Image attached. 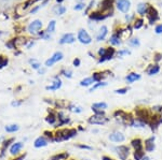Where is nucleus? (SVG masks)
<instances>
[{
    "instance_id": "36",
    "label": "nucleus",
    "mask_w": 162,
    "mask_h": 160,
    "mask_svg": "<svg viewBox=\"0 0 162 160\" xmlns=\"http://www.w3.org/2000/svg\"><path fill=\"white\" fill-rule=\"evenodd\" d=\"M131 127H134V128H137V129H144V128H146V127H147V125H146L144 121H142V120H139V119H137V118H135Z\"/></svg>"
},
{
    "instance_id": "37",
    "label": "nucleus",
    "mask_w": 162,
    "mask_h": 160,
    "mask_svg": "<svg viewBox=\"0 0 162 160\" xmlns=\"http://www.w3.org/2000/svg\"><path fill=\"white\" fill-rule=\"evenodd\" d=\"M14 141V139H8V140L3 141L2 143V147H1V157H3L4 156V153H6V148H8L10 146V143L11 142H13Z\"/></svg>"
},
{
    "instance_id": "20",
    "label": "nucleus",
    "mask_w": 162,
    "mask_h": 160,
    "mask_svg": "<svg viewBox=\"0 0 162 160\" xmlns=\"http://www.w3.org/2000/svg\"><path fill=\"white\" fill-rule=\"evenodd\" d=\"M49 144V141L44 135H41V137H38L37 139L34 142V146L36 148H41V147H46V145Z\"/></svg>"
},
{
    "instance_id": "29",
    "label": "nucleus",
    "mask_w": 162,
    "mask_h": 160,
    "mask_svg": "<svg viewBox=\"0 0 162 160\" xmlns=\"http://www.w3.org/2000/svg\"><path fill=\"white\" fill-rule=\"evenodd\" d=\"M105 72L106 71H103V72H94L92 75V79L94 80V82L95 83H97V82H102V81L104 80V77L106 76V74H105Z\"/></svg>"
},
{
    "instance_id": "24",
    "label": "nucleus",
    "mask_w": 162,
    "mask_h": 160,
    "mask_svg": "<svg viewBox=\"0 0 162 160\" xmlns=\"http://www.w3.org/2000/svg\"><path fill=\"white\" fill-rule=\"evenodd\" d=\"M141 79H142L141 74L136 73V72H130V73L125 76V82H127V84H132L134 83V82H136V81H139Z\"/></svg>"
},
{
    "instance_id": "57",
    "label": "nucleus",
    "mask_w": 162,
    "mask_h": 160,
    "mask_svg": "<svg viewBox=\"0 0 162 160\" xmlns=\"http://www.w3.org/2000/svg\"><path fill=\"white\" fill-rule=\"evenodd\" d=\"M38 73L40 75L44 74V73H46V69H39V70H38Z\"/></svg>"
},
{
    "instance_id": "63",
    "label": "nucleus",
    "mask_w": 162,
    "mask_h": 160,
    "mask_svg": "<svg viewBox=\"0 0 162 160\" xmlns=\"http://www.w3.org/2000/svg\"><path fill=\"white\" fill-rule=\"evenodd\" d=\"M143 160H151L150 157H148V156H145L144 158H143Z\"/></svg>"
},
{
    "instance_id": "17",
    "label": "nucleus",
    "mask_w": 162,
    "mask_h": 160,
    "mask_svg": "<svg viewBox=\"0 0 162 160\" xmlns=\"http://www.w3.org/2000/svg\"><path fill=\"white\" fill-rule=\"evenodd\" d=\"M41 27H42V22H41L40 20H36L29 24L27 29H28V31L30 32V33L35 34V33H38V31L41 29Z\"/></svg>"
},
{
    "instance_id": "43",
    "label": "nucleus",
    "mask_w": 162,
    "mask_h": 160,
    "mask_svg": "<svg viewBox=\"0 0 162 160\" xmlns=\"http://www.w3.org/2000/svg\"><path fill=\"white\" fill-rule=\"evenodd\" d=\"M143 25H144V20H143V18H136V20H134L133 27L135 29H139V28H142Z\"/></svg>"
},
{
    "instance_id": "31",
    "label": "nucleus",
    "mask_w": 162,
    "mask_h": 160,
    "mask_svg": "<svg viewBox=\"0 0 162 160\" xmlns=\"http://www.w3.org/2000/svg\"><path fill=\"white\" fill-rule=\"evenodd\" d=\"M94 83H95V82H94V80L92 79V76H89L80 81V86H82V87H90V86H92Z\"/></svg>"
},
{
    "instance_id": "39",
    "label": "nucleus",
    "mask_w": 162,
    "mask_h": 160,
    "mask_svg": "<svg viewBox=\"0 0 162 160\" xmlns=\"http://www.w3.org/2000/svg\"><path fill=\"white\" fill-rule=\"evenodd\" d=\"M6 131L9 132V133H13V132L18 131V129H20V127H18V125H16V124H12V125H8V126H6Z\"/></svg>"
},
{
    "instance_id": "44",
    "label": "nucleus",
    "mask_w": 162,
    "mask_h": 160,
    "mask_svg": "<svg viewBox=\"0 0 162 160\" xmlns=\"http://www.w3.org/2000/svg\"><path fill=\"white\" fill-rule=\"evenodd\" d=\"M131 54V51L127 49H120V51L117 52V56L118 57H123V56H127V55H130Z\"/></svg>"
},
{
    "instance_id": "64",
    "label": "nucleus",
    "mask_w": 162,
    "mask_h": 160,
    "mask_svg": "<svg viewBox=\"0 0 162 160\" xmlns=\"http://www.w3.org/2000/svg\"><path fill=\"white\" fill-rule=\"evenodd\" d=\"M56 1H57V2H58V3H61V2H63L64 0H56Z\"/></svg>"
},
{
    "instance_id": "30",
    "label": "nucleus",
    "mask_w": 162,
    "mask_h": 160,
    "mask_svg": "<svg viewBox=\"0 0 162 160\" xmlns=\"http://www.w3.org/2000/svg\"><path fill=\"white\" fill-rule=\"evenodd\" d=\"M145 153H146L145 149H143V151H133V153H132L133 160H143V158L146 156Z\"/></svg>"
},
{
    "instance_id": "16",
    "label": "nucleus",
    "mask_w": 162,
    "mask_h": 160,
    "mask_svg": "<svg viewBox=\"0 0 162 160\" xmlns=\"http://www.w3.org/2000/svg\"><path fill=\"white\" fill-rule=\"evenodd\" d=\"M70 123V118L67 116L64 112H58L57 113V124L55 125V127H62L66 126Z\"/></svg>"
},
{
    "instance_id": "6",
    "label": "nucleus",
    "mask_w": 162,
    "mask_h": 160,
    "mask_svg": "<svg viewBox=\"0 0 162 160\" xmlns=\"http://www.w3.org/2000/svg\"><path fill=\"white\" fill-rule=\"evenodd\" d=\"M113 2L115 0H103L101 3H99V9H101V13L102 14L106 15V16H111L113 14Z\"/></svg>"
},
{
    "instance_id": "35",
    "label": "nucleus",
    "mask_w": 162,
    "mask_h": 160,
    "mask_svg": "<svg viewBox=\"0 0 162 160\" xmlns=\"http://www.w3.org/2000/svg\"><path fill=\"white\" fill-rule=\"evenodd\" d=\"M106 17L107 16L104 14H102L101 12H93L92 14L90 15V18L93 20H105Z\"/></svg>"
},
{
    "instance_id": "12",
    "label": "nucleus",
    "mask_w": 162,
    "mask_h": 160,
    "mask_svg": "<svg viewBox=\"0 0 162 160\" xmlns=\"http://www.w3.org/2000/svg\"><path fill=\"white\" fill-rule=\"evenodd\" d=\"M63 57H64V55L62 52H55L54 54H53L49 59L46 60L44 65H46V67H48V68H49V67H52L54 63L61 61V60L63 59Z\"/></svg>"
},
{
    "instance_id": "58",
    "label": "nucleus",
    "mask_w": 162,
    "mask_h": 160,
    "mask_svg": "<svg viewBox=\"0 0 162 160\" xmlns=\"http://www.w3.org/2000/svg\"><path fill=\"white\" fill-rule=\"evenodd\" d=\"M39 9H40V7H36L35 9H32V12H30V13H32V14H34V13H36V12H37L38 10H39Z\"/></svg>"
},
{
    "instance_id": "3",
    "label": "nucleus",
    "mask_w": 162,
    "mask_h": 160,
    "mask_svg": "<svg viewBox=\"0 0 162 160\" xmlns=\"http://www.w3.org/2000/svg\"><path fill=\"white\" fill-rule=\"evenodd\" d=\"M133 114L135 118L144 121L148 126V123L150 121V118L152 116V112L149 108H146V106H136L133 111Z\"/></svg>"
},
{
    "instance_id": "52",
    "label": "nucleus",
    "mask_w": 162,
    "mask_h": 160,
    "mask_svg": "<svg viewBox=\"0 0 162 160\" xmlns=\"http://www.w3.org/2000/svg\"><path fill=\"white\" fill-rule=\"evenodd\" d=\"M105 52H106V47H101V49H99V52H97V54H99V57H102V56L105 54Z\"/></svg>"
},
{
    "instance_id": "19",
    "label": "nucleus",
    "mask_w": 162,
    "mask_h": 160,
    "mask_svg": "<svg viewBox=\"0 0 162 160\" xmlns=\"http://www.w3.org/2000/svg\"><path fill=\"white\" fill-rule=\"evenodd\" d=\"M62 84H63V82L61 81V79L56 75V76H54V80H53L52 84L49 86H46V90H51V92H54V90H57V89H60L62 87Z\"/></svg>"
},
{
    "instance_id": "4",
    "label": "nucleus",
    "mask_w": 162,
    "mask_h": 160,
    "mask_svg": "<svg viewBox=\"0 0 162 160\" xmlns=\"http://www.w3.org/2000/svg\"><path fill=\"white\" fill-rule=\"evenodd\" d=\"M113 151L116 153L119 160H129L131 156V147L125 144H120L113 147Z\"/></svg>"
},
{
    "instance_id": "15",
    "label": "nucleus",
    "mask_w": 162,
    "mask_h": 160,
    "mask_svg": "<svg viewBox=\"0 0 162 160\" xmlns=\"http://www.w3.org/2000/svg\"><path fill=\"white\" fill-rule=\"evenodd\" d=\"M147 17L148 20H149V24H153L156 20H159V14H158V11L156 10V8H153L152 6L148 7V11H147Z\"/></svg>"
},
{
    "instance_id": "32",
    "label": "nucleus",
    "mask_w": 162,
    "mask_h": 160,
    "mask_svg": "<svg viewBox=\"0 0 162 160\" xmlns=\"http://www.w3.org/2000/svg\"><path fill=\"white\" fill-rule=\"evenodd\" d=\"M148 7H149V4H147V3H143V2L139 3L138 6H137V12H138L142 16H144L145 14H147Z\"/></svg>"
},
{
    "instance_id": "42",
    "label": "nucleus",
    "mask_w": 162,
    "mask_h": 160,
    "mask_svg": "<svg viewBox=\"0 0 162 160\" xmlns=\"http://www.w3.org/2000/svg\"><path fill=\"white\" fill-rule=\"evenodd\" d=\"M127 43H129V45H130V46H133V47H137V46L141 45V42H139V40L137 39V38H133V39H129Z\"/></svg>"
},
{
    "instance_id": "45",
    "label": "nucleus",
    "mask_w": 162,
    "mask_h": 160,
    "mask_svg": "<svg viewBox=\"0 0 162 160\" xmlns=\"http://www.w3.org/2000/svg\"><path fill=\"white\" fill-rule=\"evenodd\" d=\"M29 63H32V69H36V70H39L41 68V63H38L36 59H30L29 60Z\"/></svg>"
},
{
    "instance_id": "53",
    "label": "nucleus",
    "mask_w": 162,
    "mask_h": 160,
    "mask_svg": "<svg viewBox=\"0 0 162 160\" xmlns=\"http://www.w3.org/2000/svg\"><path fill=\"white\" fill-rule=\"evenodd\" d=\"M84 8V3H78V4H76L75 7H74V9L75 10H81V9Z\"/></svg>"
},
{
    "instance_id": "48",
    "label": "nucleus",
    "mask_w": 162,
    "mask_h": 160,
    "mask_svg": "<svg viewBox=\"0 0 162 160\" xmlns=\"http://www.w3.org/2000/svg\"><path fill=\"white\" fill-rule=\"evenodd\" d=\"M76 147H78V148H80V149H88V151H92L93 149V147L92 146H90V145H87V144H76Z\"/></svg>"
},
{
    "instance_id": "14",
    "label": "nucleus",
    "mask_w": 162,
    "mask_h": 160,
    "mask_svg": "<svg viewBox=\"0 0 162 160\" xmlns=\"http://www.w3.org/2000/svg\"><path fill=\"white\" fill-rule=\"evenodd\" d=\"M130 147L133 151H143L144 149V140L141 137H134L130 141Z\"/></svg>"
},
{
    "instance_id": "7",
    "label": "nucleus",
    "mask_w": 162,
    "mask_h": 160,
    "mask_svg": "<svg viewBox=\"0 0 162 160\" xmlns=\"http://www.w3.org/2000/svg\"><path fill=\"white\" fill-rule=\"evenodd\" d=\"M108 109V104L104 101H101V102H95L91 105V110L94 114H99V115H106L105 111Z\"/></svg>"
},
{
    "instance_id": "10",
    "label": "nucleus",
    "mask_w": 162,
    "mask_h": 160,
    "mask_svg": "<svg viewBox=\"0 0 162 160\" xmlns=\"http://www.w3.org/2000/svg\"><path fill=\"white\" fill-rule=\"evenodd\" d=\"M156 137L155 135H150L149 137L145 139L144 141V149L145 152L147 153H153L156 149Z\"/></svg>"
},
{
    "instance_id": "2",
    "label": "nucleus",
    "mask_w": 162,
    "mask_h": 160,
    "mask_svg": "<svg viewBox=\"0 0 162 160\" xmlns=\"http://www.w3.org/2000/svg\"><path fill=\"white\" fill-rule=\"evenodd\" d=\"M78 135V130L76 128H64L58 129L54 132V140L53 142H64L68 141Z\"/></svg>"
},
{
    "instance_id": "54",
    "label": "nucleus",
    "mask_w": 162,
    "mask_h": 160,
    "mask_svg": "<svg viewBox=\"0 0 162 160\" xmlns=\"http://www.w3.org/2000/svg\"><path fill=\"white\" fill-rule=\"evenodd\" d=\"M74 66L75 67H79L80 66V63H81V61H80V59H79V58H75V59H74Z\"/></svg>"
},
{
    "instance_id": "62",
    "label": "nucleus",
    "mask_w": 162,
    "mask_h": 160,
    "mask_svg": "<svg viewBox=\"0 0 162 160\" xmlns=\"http://www.w3.org/2000/svg\"><path fill=\"white\" fill-rule=\"evenodd\" d=\"M24 158H25V155H22V156H20L16 160H22V159H24Z\"/></svg>"
},
{
    "instance_id": "47",
    "label": "nucleus",
    "mask_w": 162,
    "mask_h": 160,
    "mask_svg": "<svg viewBox=\"0 0 162 160\" xmlns=\"http://www.w3.org/2000/svg\"><path fill=\"white\" fill-rule=\"evenodd\" d=\"M8 63H9L8 58L4 57V56H0V69L3 68V67H6L7 65H8Z\"/></svg>"
},
{
    "instance_id": "34",
    "label": "nucleus",
    "mask_w": 162,
    "mask_h": 160,
    "mask_svg": "<svg viewBox=\"0 0 162 160\" xmlns=\"http://www.w3.org/2000/svg\"><path fill=\"white\" fill-rule=\"evenodd\" d=\"M105 86H107V82H104V81H102V82H97V83H94L92 86H91V88L89 92H95L96 89H99V88H103Z\"/></svg>"
},
{
    "instance_id": "59",
    "label": "nucleus",
    "mask_w": 162,
    "mask_h": 160,
    "mask_svg": "<svg viewBox=\"0 0 162 160\" xmlns=\"http://www.w3.org/2000/svg\"><path fill=\"white\" fill-rule=\"evenodd\" d=\"M93 4H94V1H91L90 2V4H89V7H88V9H87V11H89V10H90L91 8H92V6Z\"/></svg>"
},
{
    "instance_id": "50",
    "label": "nucleus",
    "mask_w": 162,
    "mask_h": 160,
    "mask_svg": "<svg viewBox=\"0 0 162 160\" xmlns=\"http://www.w3.org/2000/svg\"><path fill=\"white\" fill-rule=\"evenodd\" d=\"M153 60L156 61V63H158L160 60H162V54H160V53H156V54H155V57H153Z\"/></svg>"
},
{
    "instance_id": "18",
    "label": "nucleus",
    "mask_w": 162,
    "mask_h": 160,
    "mask_svg": "<svg viewBox=\"0 0 162 160\" xmlns=\"http://www.w3.org/2000/svg\"><path fill=\"white\" fill-rule=\"evenodd\" d=\"M117 8H118L119 11L127 13L131 8L130 0H117Z\"/></svg>"
},
{
    "instance_id": "38",
    "label": "nucleus",
    "mask_w": 162,
    "mask_h": 160,
    "mask_svg": "<svg viewBox=\"0 0 162 160\" xmlns=\"http://www.w3.org/2000/svg\"><path fill=\"white\" fill-rule=\"evenodd\" d=\"M152 114L157 115H162V104H156V105H152L150 108Z\"/></svg>"
},
{
    "instance_id": "22",
    "label": "nucleus",
    "mask_w": 162,
    "mask_h": 160,
    "mask_svg": "<svg viewBox=\"0 0 162 160\" xmlns=\"http://www.w3.org/2000/svg\"><path fill=\"white\" fill-rule=\"evenodd\" d=\"M23 146L24 144L22 143V142H15V143H13L11 145V147H10V153H11V155L18 156L21 151H22V148H23Z\"/></svg>"
},
{
    "instance_id": "55",
    "label": "nucleus",
    "mask_w": 162,
    "mask_h": 160,
    "mask_svg": "<svg viewBox=\"0 0 162 160\" xmlns=\"http://www.w3.org/2000/svg\"><path fill=\"white\" fill-rule=\"evenodd\" d=\"M22 103H23V101H13V102L11 103V105L12 106H20Z\"/></svg>"
},
{
    "instance_id": "21",
    "label": "nucleus",
    "mask_w": 162,
    "mask_h": 160,
    "mask_svg": "<svg viewBox=\"0 0 162 160\" xmlns=\"http://www.w3.org/2000/svg\"><path fill=\"white\" fill-rule=\"evenodd\" d=\"M76 41V37L74 33H65L60 40V44H71Z\"/></svg>"
},
{
    "instance_id": "41",
    "label": "nucleus",
    "mask_w": 162,
    "mask_h": 160,
    "mask_svg": "<svg viewBox=\"0 0 162 160\" xmlns=\"http://www.w3.org/2000/svg\"><path fill=\"white\" fill-rule=\"evenodd\" d=\"M55 27H56V22L55 20H51L48 25V28H46V31L48 33H52V32L55 31Z\"/></svg>"
},
{
    "instance_id": "56",
    "label": "nucleus",
    "mask_w": 162,
    "mask_h": 160,
    "mask_svg": "<svg viewBox=\"0 0 162 160\" xmlns=\"http://www.w3.org/2000/svg\"><path fill=\"white\" fill-rule=\"evenodd\" d=\"M102 160H115V159L109 157V156H102Z\"/></svg>"
},
{
    "instance_id": "33",
    "label": "nucleus",
    "mask_w": 162,
    "mask_h": 160,
    "mask_svg": "<svg viewBox=\"0 0 162 160\" xmlns=\"http://www.w3.org/2000/svg\"><path fill=\"white\" fill-rule=\"evenodd\" d=\"M109 43L111 44V45L113 46H118L121 44V38L119 37V36H117L116 33H113L111 37H110L109 39Z\"/></svg>"
},
{
    "instance_id": "28",
    "label": "nucleus",
    "mask_w": 162,
    "mask_h": 160,
    "mask_svg": "<svg viewBox=\"0 0 162 160\" xmlns=\"http://www.w3.org/2000/svg\"><path fill=\"white\" fill-rule=\"evenodd\" d=\"M68 158H69V154L67 152H64L53 155L52 157H50V160H67Z\"/></svg>"
},
{
    "instance_id": "1",
    "label": "nucleus",
    "mask_w": 162,
    "mask_h": 160,
    "mask_svg": "<svg viewBox=\"0 0 162 160\" xmlns=\"http://www.w3.org/2000/svg\"><path fill=\"white\" fill-rule=\"evenodd\" d=\"M113 117L118 121L119 124L121 125H124V126L131 127L132 124H133L134 119H135V116H134L133 113H130V112H127L124 110H116L113 112Z\"/></svg>"
},
{
    "instance_id": "5",
    "label": "nucleus",
    "mask_w": 162,
    "mask_h": 160,
    "mask_svg": "<svg viewBox=\"0 0 162 160\" xmlns=\"http://www.w3.org/2000/svg\"><path fill=\"white\" fill-rule=\"evenodd\" d=\"M110 121V118L107 115H99V114H93L91 117H89L88 123L90 125H99V126H104L107 123Z\"/></svg>"
},
{
    "instance_id": "51",
    "label": "nucleus",
    "mask_w": 162,
    "mask_h": 160,
    "mask_svg": "<svg viewBox=\"0 0 162 160\" xmlns=\"http://www.w3.org/2000/svg\"><path fill=\"white\" fill-rule=\"evenodd\" d=\"M155 31H156V33H158V34L162 33V24H160V25L157 26L156 29H155Z\"/></svg>"
},
{
    "instance_id": "26",
    "label": "nucleus",
    "mask_w": 162,
    "mask_h": 160,
    "mask_svg": "<svg viewBox=\"0 0 162 160\" xmlns=\"http://www.w3.org/2000/svg\"><path fill=\"white\" fill-rule=\"evenodd\" d=\"M107 33H108V28L106 26H102L101 28H99V33L96 36V41H99H99H104L106 36H107Z\"/></svg>"
},
{
    "instance_id": "60",
    "label": "nucleus",
    "mask_w": 162,
    "mask_h": 160,
    "mask_svg": "<svg viewBox=\"0 0 162 160\" xmlns=\"http://www.w3.org/2000/svg\"><path fill=\"white\" fill-rule=\"evenodd\" d=\"M77 130H79V131H84V128H83V127L79 126V127H78V129H77Z\"/></svg>"
},
{
    "instance_id": "40",
    "label": "nucleus",
    "mask_w": 162,
    "mask_h": 160,
    "mask_svg": "<svg viewBox=\"0 0 162 160\" xmlns=\"http://www.w3.org/2000/svg\"><path fill=\"white\" fill-rule=\"evenodd\" d=\"M53 12H54L56 15H62L66 12V8L63 6H56L54 9H53Z\"/></svg>"
},
{
    "instance_id": "8",
    "label": "nucleus",
    "mask_w": 162,
    "mask_h": 160,
    "mask_svg": "<svg viewBox=\"0 0 162 160\" xmlns=\"http://www.w3.org/2000/svg\"><path fill=\"white\" fill-rule=\"evenodd\" d=\"M108 139H109L110 142H113V143H123L125 141V135L122 131L113 130L109 133Z\"/></svg>"
},
{
    "instance_id": "13",
    "label": "nucleus",
    "mask_w": 162,
    "mask_h": 160,
    "mask_svg": "<svg viewBox=\"0 0 162 160\" xmlns=\"http://www.w3.org/2000/svg\"><path fill=\"white\" fill-rule=\"evenodd\" d=\"M78 40L80 41L82 44H90L92 42V38L85 29H80L78 31Z\"/></svg>"
},
{
    "instance_id": "23",
    "label": "nucleus",
    "mask_w": 162,
    "mask_h": 160,
    "mask_svg": "<svg viewBox=\"0 0 162 160\" xmlns=\"http://www.w3.org/2000/svg\"><path fill=\"white\" fill-rule=\"evenodd\" d=\"M46 121L49 125H56L57 124V113H55L53 111H49V114L46 115Z\"/></svg>"
},
{
    "instance_id": "49",
    "label": "nucleus",
    "mask_w": 162,
    "mask_h": 160,
    "mask_svg": "<svg viewBox=\"0 0 162 160\" xmlns=\"http://www.w3.org/2000/svg\"><path fill=\"white\" fill-rule=\"evenodd\" d=\"M62 73L67 79H71L72 77V71L71 70H62Z\"/></svg>"
},
{
    "instance_id": "25",
    "label": "nucleus",
    "mask_w": 162,
    "mask_h": 160,
    "mask_svg": "<svg viewBox=\"0 0 162 160\" xmlns=\"http://www.w3.org/2000/svg\"><path fill=\"white\" fill-rule=\"evenodd\" d=\"M146 72H147V74L149 75V76H152V75L158 74V73L160 72L159 63H153V65H149V67L147 68Z\"/></svg>"
},
{
    "instance_id": "61",
    "label": "nucleus",
    "mask_w": 162,
    "mask_h": 160,
    "mask_svg": "<svg viewBox=\"0 0 162 160\" xmlns=\"http://www.w3.org/2000/svg\"><path fill=\"white\" fill-rule=\"evenodd\" d=\"M92 132H93V133H99V129H93V130H92Z\"/></svg>"
},
{
    "instance_id": "9",
    "label": "nucleus",
    "mask_w": 162,
    "mask_h": 160,
    "mask_svg": "<svg viewBox=\"0 0 162 160\" xmlns=\"http://www.w3.org/2000/svg\"><path fill=\"white\" fill-rule=\"evenodd\" d=\"M117 54L116 49L113 46H109V47H106V52H105V54L102 56V57L99 58V63H103L105 61H108V60H111L113 57H115V55Z\"/></svg>"
},
{
    "instance_id": "46",
    "label": "nucleus",
    "mask_w": 162,
    "mask_h": 160,
    "mask_svg": "<svg viewBox=\"0 0 162 160\" xmlns=\"http://www.w3.org/2000/svg\"><path fill=\"white\" fill-rule=\"evenodd\" d=\"M129 92V87H122V88H118L115 90V94L117 95H125Z\"/></svg>"
},
{
    "instance_id": "27",
    "label": "nucleus",
    "mask_w": 162,
    "mask_h": 160,
    "mask_svg": "<svg viewBox=\"0 0 162 160\" xmlns=\"http://www.w3.org/2000/svg\"><path fill=\"white\" fill-rule=\"evenodd\" d=\"M66 109L70 112H74L76 114H79V113H82L83 112V109H82V106L80 105H77V104H74V103H69V104H67Z\"/></svg>"
},
{
    "instance_id": "11",
    "label": "nucleus",
    "mask_w": 162,
    "mask_h": 160,
    "mask_svg": "<svg viewBox=\"0 0 162 160\" xmlns=\"http://www.w3.org/2000/svg\"><path fill=\"white\" fill-rule=\"evenodd\" d=\"M161 125H162V115L152 114V116H151L150 118V121L148 123V126L150 127L151 130H152V131H156Z\"/></svg>"
}]
</instances>
